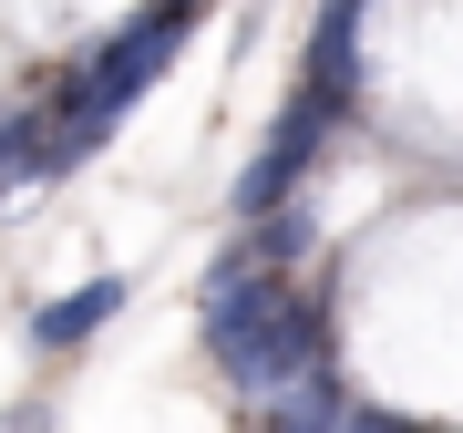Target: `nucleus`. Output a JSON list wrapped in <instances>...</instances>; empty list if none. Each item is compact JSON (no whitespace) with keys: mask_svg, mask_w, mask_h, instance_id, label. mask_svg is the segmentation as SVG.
Returning <instances> with one entry per match:
<instances>
[{"mask_svg":"<svg viewBox=\"0 0 463 433\" xmlns=\"http://www.w3.org/2000/svg\"><path fill=\"white\" fill-rule=\"evenodd\" d=\"M298 93L350 114L361 93V0H319V32H309V63H298Z\"/></svg>","mask_w":463,"mask_h":433,"instance_id":"obj_3","label":"nucleus"},{"mask_svg":"<svg viewBox=\"0 0 463 433\" xmlns=\"http://www.w3.org/2000/svg\"><path fill=\"white\" fill-rule=\"evenodd\" d=\"M340 114L330 103H309V93H288V114H279V134H268V155L248 176H237V216H258V207H279L298 176H309V155H319V134H330Z\"/></svg>","mask_w":463,"mask_h":433,"instance_id":"obj_2","label":"nucleus"},{"mask_svg":"<svg viewBox=\"0 0 463 433\" xmlns=\"http://www.w3.org/2000/svg\"><path fill=\"white\" fill-rule=\"evenodd\" d=\"M185 11H196V0H185Z\"/></svg>","mask_w":463,"mask_h":433,"instance_id":"obj_6","label":"nucleus"},{"mask_svg":"<svg viewBox=\"0 0 463 433\" xmlns=\"http://www.w3.org/2000/svg\"><path fill=\"white\" fill-rule=\"evenodd\" d=\"M206 341H216V371L248 402L330 361V320H319V300H298V279L279 258H227L206 279Z\"/></svg>","mask_w":463,"mask_h":433,"instance_id":"obj_1","label":"nucleus"},{"mask_svg":"<svg viewBox=\"0 0 463 433\" xmlns=\"http://www.w3.org/2000/svg\"><path fill=\"white\" fill-rule=\"evenodd\" d=\"M124 300H134L124 279H83L72 300H42V310H32V341H42V351H72V341H93V331H103V320H114Z\"/></svg>","mask_w":463,"mask_h":433,"instance_id":"obj_4","label":"nucleus"},{"mask_svg":"<svg viewBox=\"0 0 463 433\" xmlns=\"http://www.w3.org/2000/svg\"><path fill=\"white\" fill-rule=\"evenodd\" d=\"M21 176H42V114H0V197Z\"/></svg>","mask_w":463,"mask_h":433,"instance_id":"obj_5","label":"nucleus"}]
</instances>
